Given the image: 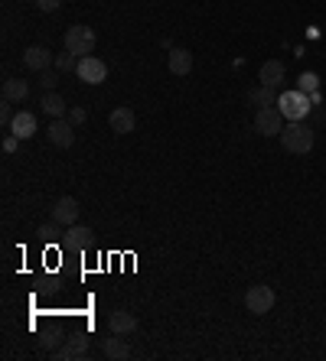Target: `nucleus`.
<instances>
[{
	"label": "nucleus",
	"mask_w": 326,
	"mask_h": 361,
	"mask_svg": "<svg viewBox=\"0 0 326 361\" xmlns=\"http://www.w3.org/2000/svg\"><path fill=\"white\" fill-rule=\"evenodd\" d=\"M313 127L303 124V121H291V124H284L281 130V143H284V150L294 153V157H307L310 150H313Z\"/></svg>",
	"instance_id": "obj_1"
},
{
	"label": "nucleus",
	"mask_w": 326,
	"mask_h": 361,
	"mask_svg": "<svg viewBox=\"0 0 326 361\" xmlns=\"http://www.w3.org/2000/svg\"><path fill=\"white\" fill-rule=\"evenodd\" d=\"M277 108H281L284 121H303L313 111V104H310V94H303V92H281Z\"/></svg>",
	"instance_id": "obj_2"
},
{
	"label": "nucleus",
	"mask_w": 326,
	"mask_h": 361,
	"mask_svg": "<svg viewBox=\"0 0 326 361\" xmlns=\"http://www.w3.org/2000/svg\"><path fill=\"white\" fill-rule=\"evenodd\" d=\"M95 30L92 26H82V23H76V26H69V30H66V49L69 52H76L78 59H82V56H92L95 52Z\"/></svg>",
	"instance_id": "obj_3"
},
{
	"label": "nucleus",
	"mask_w": 326,
	"mask_h": 361,
	"mask_svg": "<svg viewBox=\"0 0 326 361\" xmlns=\"http://www.w3.org/2000/svg\"><path fill=\"white\" fill-rule=\"evenodd\" d=\"M274 302H277L274 290H271V286H265V283L248 286V293H245V310L255 312V316H265V312H271V310H274Z\"/></svg>",
	"instance_id": "obj_4"
},
{
	"label": "nucleus",
	"mask_w": 326,
	"mask_h": 361,
	"mask_svg": "<svg viewBox=\"0 0 326 361\" xmlns=\"http://www.w3.org/2000/svg\"><path fill=\"white\" fill-rule=\"evenodd\" d=\"M255 130L261 137H277L284 130V114L281 108H258L255 111Z\"/></svg>",
	"instance_id": "obj_5"
},
{
	"label": "nucleus",
	"mask_w": 326,
	"mask_h": 361,
	"mask_svg": "<svg viewBox=\"0 0 326 361\" xmlns=\"http://www.w3.org/2000/svg\"><path fill=\"white\" fill-rule=\"evenodd\" d=\"M46 137H49L52 147H59V150H69L72 143H76V127H72L69 118H52L49 127H46Z\"/></svg>",
	"instance_id": "obj_6"
},
{
	"label": "nucleus",
	"mask_w": 326,
	"mask_h": 361,
	"mask_svg": "<svg viewBox=\"0 0 326 361\" xmlns=\"http://www.w3.org/2000/svg\"><path fill=\"white\" fill-rule=\"evenodd\" d=\"M62 251H76V254H82V251H88L92 247V228L88 225H69L66 228V235H62Z\"/></svg>",
	"instance_id": "obj_7"
},
{
	"label": "nucleus",
	"mask_w": 326,
	"mask_h": 361,
	"mask_svg": "<svg viewBox=\"0 0 326 361\" xmlns=\"http://www.w3.org/2000/svg\"><path fill=\"white\" fill-rule=\"evenodd\" d=\"M76 75L82 78L85 85H102L104 78H108V66H104L98 56H82V59H78Z\"/></svg>",
	"instance_id": "obj_8"
},
{
	"label": "nucleus",
	"mask_w": 326,
	"mask_h": 361,
	"mask_svg": "<svg viewBox=\"0 0 326 361\" xmlns=\"http://www.w3.org/2000/svg\"><path fill=\"white\" fill-rule=\"evenodd\" d=\"M23 66H26V72H46V68H52L56 66V56H52L46 46H30V49H23Z\"/></svg>",
	"instance_id": "obj_9"
},
{
	"label": "nucleus",
	"mask_w": 326,
	"mask_h": 361,
	"mask_svg": "<svg viewBox=\"0 0 326 361\" xmlns=\"http://www.w3.org/2000/svg\"><path fill=\"white\" fill-rule=\"evenodd\" d=\"M88 355V336H72V338H66V345L62 348H56V352H49V358H56V361H69V358H85Z\"/></svg>",
	"instance_id": "obj_10"
},
{
	"label": "nucleus",
	"mask_w": 326,
	"mask_h": 361,
	"mask_svg": "<svg viewBox=\"0 0 326 361\" xmlns=\"http://www.w3.org/2000/svg\"><path fill=\"white\" fill-rule=\"evenodd\" d=\"M78 212H82L78 209V202L72 199V195H62V199H56V205H52V219L69 228V225L78 221Z\"/></svg>",
	"instance_id": "obj_11"
},
{
	"label": "nucleus",
	"mask_w": 326,
	"mask_h": 361,
	"mask_svg": "<svg viewBox=\"0 0 326 361\" xmlns=\"http://www.w3.org/2000/svg\"><path fill=\"white\" fill-rule=\"evenodd\" d=\"M108 127H111L114 134H131V130L138 127V114L121 104V108H114L111 114H108Z\"/></svg>",
	"instance_id": "obj_12"
},
{
	"label": "nucleus",
	"mask_w": 326,
	"mask_h": 361,
	"mask_svg": "<svg viewBox=\"0 0 326 361\" xmlns=\"http://www.w3.org/2000/svg\"><path fill=\"white\" fill-rule=\"evenodd\" d=\"M167 68H170L173 75H189L193 72V52L189 49H180V46H173L170 56H167Z\"/></svg>",
	"instance_id": "obj_13"
},
{
	"label": "nucleus",
	"mask_w": 326,
	"mask_h": 361,
	"mask_svg": "<svg viewBox=\"0 0 326 361\" xmlns=\"http://www.w3.org/2000/svg\"><path fill=\"white\" fill-rule=\"evenodd\" d=\"M108 329L118 332V336H131V332H138V316L128 310H114L111 316H108Z\"/></svg>",
	"instance_id": "obj_14"
},
{
	"label": "nucleus",
	"mask_w": 326,
	"mask_h": 361,
	"mask_svg": "<svg viewBox=\"0 0 326 361\" xmlns=\"http://www.w3.org/2000/svg\"><path fill=\"white\" fill-rule=\"evenodd\" d=\"M102 352H104V358H111V361H124V358H131V345L124 342V336L111 332L108 338H102Z\"/></svg>",
	"instance_id": "obj_15"
},
{
	"label": "nucleus",
	"mask_w": 326,
	"mask_h": 361,
	"mask_svg": "<svg viewBox=\"0 0 326 361\" xmlns=\"http://www.w3.org/2000/svg\"><path fill=\"white\" fill-rule=\"evenodd\" d=\"M284 62L281 59H267L265 66L258 68V78H261V85H267V88H281V82H284Z\"/></svg>",
	"instance_id": "obj_16"
},
{
	"label": "nucleus",
	"mask_w": 326,
	"mask_h": 361,
	"mask_svg": "<svg viewBox=\"0 0 326 361\" xmlns=\"http://www.w3.org/2000/svg\"><path fill=\"white\" fill-rule=\"evenodd\" d=\"M10 134H17L20 140H30V137L36 134V114H30V111H17L13 121H10Z\"/></svg>",
	"instance_id": "obj_17"
},
{
	"label": "nucleus",
	"mask_w": 326,
	"mask_h": 361,
	"mask_svg": "<svg viewBox=\"0 0 326 361\" xmlns=\"http://www.w3.org/2000/svg\"><path fill=\"white\" fill-rule=\"evenodd\" d=\"M26 98H30V82L26 78H4V101L23 104Z\"/></svg>",
	"instance_id": "obj_18"
},
{
	"label": "nucleus",
	"mask_w": 326,
	"mask_h": 361,
	"mask_svg": "<svg viewBox=\"0 0 326 361\" xmlns=\"http://www.w3.org/2000/svg\"><path fill=\"white\" fill-rule=\"evenodd\" d=\"M43 111L49 118H66V114H69V104H66V98H62L59 92H43Z\"/></svg>",
	"instance_id": "obj_19"
},
{
	"label": "nucleus",
	"mask_w": 326,
	"mask_h": 361,
	"mask_svg": "<svg viewBox=\"0 0 326 361\" xmlns=\"http://www.w3.org/2000/svg\"><path fill=\"white\" fill-rule=\"evenodd\" d=\"M248 101L258 108H277V88H267V85H258L248 92Z\"/></svg>",
	"instance_id": "obj_20"
},
{
	"label": "nucleus",
	"mask_w": 326,
	"mask_h": 361,
	"mask_svg": "<svg viewBox=\"0 0 326 361\" xmlns=\"http://www.w3.org/2000/svg\"><path fill=\"white\" fill-rule=\"evenodd\" d=\"M36 235L43 238V241H62V235H66V225H59V221L56 219H49L46 221V225H40V231H36Z\"/></svg>",
	"instance_id": "obj_21"
},
{
	"label": "nucleus",
	"mask_w": 326,
	"mask_h": 361,
	"mask_svg": "<svg viewBox=\"0 0 326 361\" xmlns=\"http://www.w3.org/2000/svg\"><path fill=\"white\" fill-rule=\"evenodd\" d=\"M297 92H303V94L320 92V75L317 72H301V78H297Z\"/></svg>",
	"instance_id": "obj_22"
},
{
	"label": "nucleus",
	"mask_w": 326,
	"mask_h": 361,
	"mask_svg": "<svg viewBox=\"0 0 326 361\" xmlns=\"http://www.w3.org/2000/svg\"><path fill=\"white\" fill-rule=\"evenodd\" d=\"M56 68H59V72H76L78 68V56L76 52H59V56H56Z\"/></svg>",
	"instance_id": "obj_23"
},
{
	"label": "nucleus",
	"mask_w": 326,
	"mask_h": 361,
	"mask_svg": "<svg viewBox=\"0 0 326 361\" xmlns=\"http://www.w3.org/2000/svg\"><path fill=\"white\" fill-rule=\"evenodd\" d=\"M59 68L52 66V68H46V72H40V85H43V92H56V85H59Z\"/></svg>",
	"instance_id": "obj_24"
},
{
	"label": "nucleus",
	"mask_w": 326,
	"mask_h": 361,
	"mask_svg": "<svg viewBox=\"0 0 326 361\" xmlns=\"http://www.w3.org/2000/svg\"><path fill=\"white\" fill-rule=\"evenodd\" d=\"M66 118L72 121V127H82V124H85V121H88V111L82 108V104H72V108H69V114H66Z\"/></svg>",
	"instance_id": "obj_25"
},
{
	"label": "nucleus",
	"mask_w": 326,
	"mask_h": 361,
	"mask_svg": "<svg viewBox=\"0 0 326 361\" xmlns=\"http://www.w3.org/2000/svg\"><path fill=\"white\" fill-rule=\"evenodd\" d=\"M36 7L43 10V13H56L62 7V0H36Z\"/></svg>",
	"instance_id": "obj_26"
},
{
	"label": "nucleus",
	"mask_w": 326,
	"mask_h": 361,
	"mask_svg": "<svg viewBox=\"0 0 326 361\" xmlns=\"http://www.w3.org/2000/svg\"><path fill=\"white\" fill-rule=\"evenodd\" d=\"M17 147H20V137L17 134H7V137H4V153H17Z\"/></svg>",
	"instance_id": "obj_27"
},
{
	"label": "nucleus",
	"mask_w": 326,
	"mask_h": 361,
	"mask_svg": "<svg viewBox=\"0 0 326 361\" xmlns=\"http://www.w3.org/2000/svg\"><path fill=\"white\" fill-rule=\"evenodd\" d=\"M10 121H13V108H10V101H4V108H0V124L10 127Z\"/></svg>",
	"instance_id": "obj_28"
},
{
	"label": "nucleus",
	"mask_w": 326,
	"mask_h": 361,
	"mask_svg": "<svg viewBox=\"0 0 326 361\" xmlns=\"http://www.w3.org/2000/svg\"><path fill=\"white\" fill-rule=\"evenodd\" d=\"M40 345H43L46 352H56V345H59V336H49V338H40Z\"/></svg>",
	"instance_id": "obj_29"
},
{
	"label": "nucleus",
	"mask_w": 326,
	"mask_h": 361,
	"mask_svg": "<svg viewBox=\"0 0 326 361\" xmlns=\"http://www.w3.org/2000/svg\"><path fill=\"white\" fill-rule=\"evenodd\" d=\"M310 104H313V108H317V104H323V92H313V94H310Z\"/></svg>",
	"instance_id": "obj_30"
}]
</instances>
